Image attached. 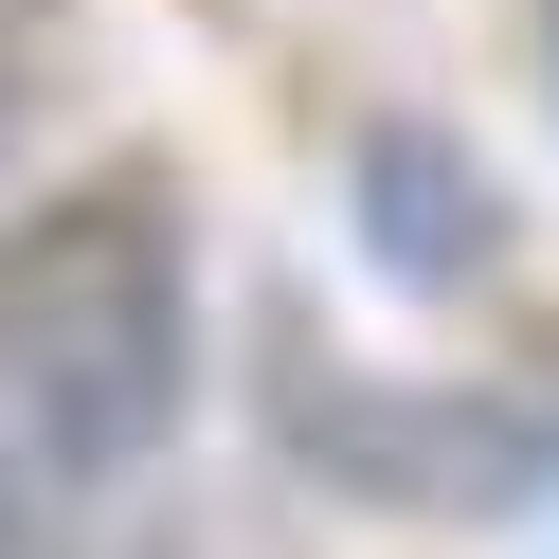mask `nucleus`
Wrapping results in <instances>:
<instances>
[{
    "mask_svg": "<svg viewBox=\"0 0 559 559\" xmlns=\"http://www.w3.org/2000/svg\"><path fill=\"white\" fill-rule=\"evenodd\" d=\"M181 343H199V271L145 181H73L0 217V542L73 523L91 487L163 451Z\"/></svg>",
    "mask_w": 559,
    "mask_h": 559,
    "instance_id": "nucleus-1",
    "label": "nucleus"
},
{
    "mask_svg": "<svg viewBox=\"0 0 559 559\" xmlns=\"http://www.w3.org/2000/svg\"><path fill=\"white\" fill-rule=\"evenodd\" d=\"M0 127H19V0H0Z\"/></svg>",
    "mask_w": 559,
    "mask_h": 559,
    "instance_id": "nucleus-2",
    "label": "nucleus"
}]
</instances>
